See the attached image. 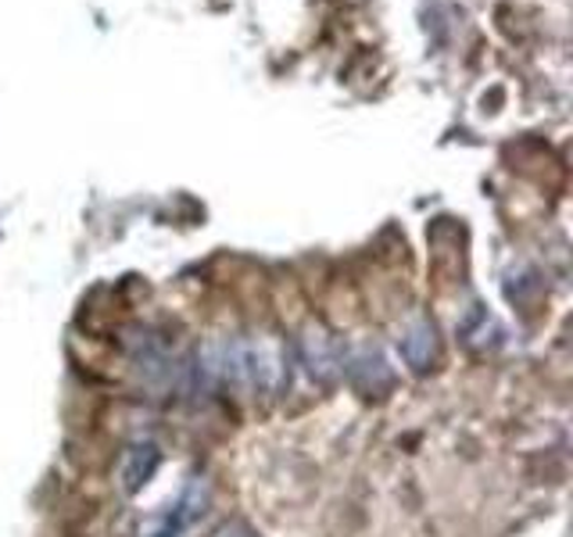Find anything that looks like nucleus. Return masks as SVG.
Returning <instances> with one entry per match:
<instances>
[{
  "mask_svg": "<svg viewBox=\"0 0 573 537\" xmlns=\"http://www.w3.org/2000/svg\"><path fill=\"white\" fill-rule=\"evenodd\" d=\"M301 348H305V366L315 372V377H330L333 372V355H330V337L323 330H312L305 340H301Z\"/></svg>",
  "mask_w": 573,
  "mask_h": 537,
  "instance_id": "nucleus-3",
  "label": "nucleus"
},
{
  "mask_svg": "<svg viewBox=\"0 0 573 537\" xmlns=\"http://www.w3.org/2000/svg\"><path fill=\"white\" fill-rule=\"evenodd\" d=\"M430 351H434V334H430L426 322H412V327L405 330V337H402V355L416 369H423L430 362Z\"/></svg>",
  "mask_w": 573,
  "mask_h": 537,
  "instance_id": "nucleus-2",
  "label": "nucleus"
},
{
  "mask_svg": "<svg viewBox=\"0 0 573 537\" xmlns=\"http://www.w3.org/2000/svg\"><path fill=\"white\" fill-rule=\"evenodd\" d=\"M222 537H251V534L241 530V527H233V530H222Z\"/></svg>",
  "mask_w": 573,
  "mask_h": 537,
  "instance_id": "nucleus-4",
  "label": "nucleus"
},
{
  "mask_svg": "<svg viewBox=\"0 0 573 537\" xmlns=\"http://www.w3.org/2000/svg\"><path fill=\"white\" fill-rule=\"evenodd\" d=\"M154 469H158V448L154 445L130 448V455H125V463H122V491L125 495L140 491V487L151 480Z\"/></svg>",
  "mask_w": 573,
  "mask_h": 537,
  "instance_id": "nucleus-1",
  "label": "nucleus"
}]
</instances>
